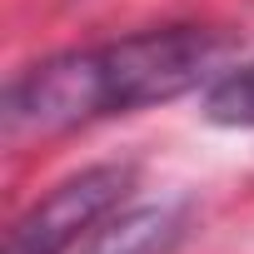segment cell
<instances>
[{
  "mask_svg": "<svg viewBox=\"0 0 254 254\" xmlns=\"http://www.w3.org/2000/svg\"><path fill=\"white\" fill-rule=\"evenodd\" d=\"M229 40L209 25H160L25 65L5 90L10 135H65L80 125L180 100L224 75Z\"/></svg>",
  "mask_w": 254,
  "mask_h": 254,
  "instance_id": "obj_1",
  "label": "cell"
},
{
  "mask_svg": "<svg viewBox=\"0 0 254 254\" xmlns=\"http://www.w3.org/2000/svg\"><path fill=\"white\" fill-rule=\"evenodd\" d=\"M185 229H190V204L175 199L130 204V209H110L75 254H175Z\"/></svg>",
  "mask_w": 254,
  "mask_h": 254,
  "instance_id": "obj_3",
  "label": "cell"
},
{
  "mask_svg": "<svg viewBox=\"0 0 254 254\" xmlns=\"http://www.w3.org/2000/svg\"><path fill=\"white\" fill-rule=\"evenodd\" d=\"M204 120L219 130H254V55L229 65L204 90Z\"/></svg>",
  "mask_w": 254,
  "mask_h": 254,
  "instance_id": "obj_4",
  "label": "cell"
},
{
  "mask_svg": "<svg viewBox=\"0 0 254 254\" xmlns=\"http://www.w3.org/2000/svg\"><path fill=\"white\" fill-rule=\"evenodd\" d=\"M135 170L130 165H90L80 175H70L65 185H55L40 204H30L10 234L0 254H70L90 239V229L120 209V199L130 194Z\"/></svg>",
  "mask_w": 254,
  "mask_h": 254,
  "instance_id": "obj_2",
  "label": "cell"
}]
</instances>
